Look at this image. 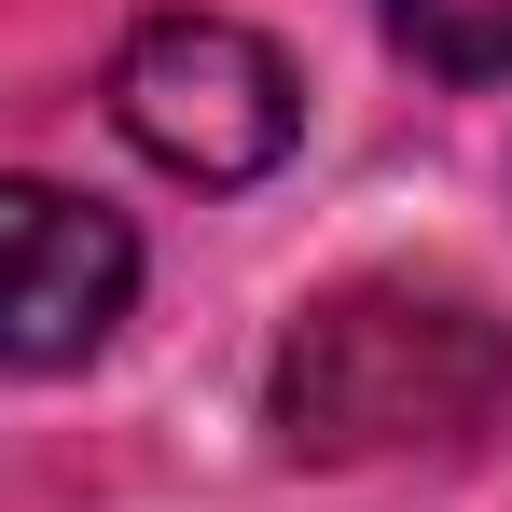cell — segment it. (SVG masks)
<instances>
[{"instance_id": "cell-1", "label": "cell", "mask_w": 512, "mask_h": 512, "mask_svg": "<svg viewBox=\"0 0 512 512\" xmlns=\"http://www.w3.org/2000/svg\"><path fill=\"white\" fill-rule=\"evenodd\" d=\"M512 416V319L471 291L360 277L319 291L277 346V429L305 457H471Z\"/></svg>"}, {"instance_id": "cell-4", "label": "cell", "mask_w": 512, "mask_h": 512, "mask_svg": "<svg viewBox=\"0 0 512 512\" xmlns=\"http://www.w3.org/2000/svg\"><path fill=\"white\" fill-rule=\"evenodd\" d=\"M388 14V42L416 56V70H443V84H499L512 70V0H374Z\"/></svg>"}, {"instance_id": "cell-3", "label": "cell", "mask_w": 512, "mask_h": 512, "mask_svg": "<svg viewBox=\"0 0 512 512\" xmlns=\"http://www.w3.org/2000/svg\"><path fill=\"white\" fill-rule=\"evenodd\" d=\"M139 305V236L70 180H0V374H84Z\"/></svg>"}, {"instance_id": "cell-2", "label": "cell", "mask_w": 512, "mask_h": 512, "mask_svg": "<svg viewBox=\"0 0 512 512\" xmlns=\"http://www.w3.org/2000/svg\"><path fill=\"white\" fill-rule=\"evenodd\" d=\"M111 125L167 180L236 194V180H263L305 139V97H291V56H277L263 28H236V14H153V28L111 56Z\"/></svg>"}]
</instances>
